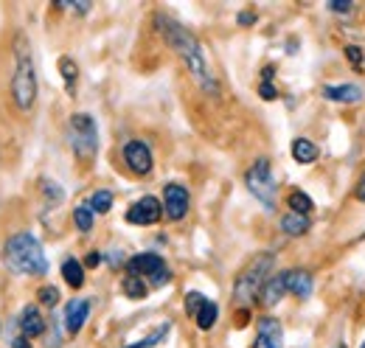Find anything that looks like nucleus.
<instances>
[{
	"label": "nucleus",
	"mask_w": 365,
	"mask_h": 348,
	"mask_svg": "<svg viewBox=\"0 0 365 348\" xmlns=\"http://www.w3.org/2000/svg\"><path fill=\"white\" fill-rule=\"evenodd\" d=\"M287 295V281H284V272L281 275H275L270 278L264 287H262V292H259V298H262V304L264 306H275L281 298Z\"/></svg>",
	"instance_id": "obj_16"
},
{
	"label": "nucleus",
	"mask_w": 365,
	"mask_h": 348,
	"mask_svg": "<svg viewBox=\"0 0 365 348\" xmlns=\"http://www.w3.org/2000/svg\"><path fill=\"white\" fill-rule=\"evenodd\" d=\"M284 281H287V292H292L295 298H301V301H307L309 295H312V275L307 272V270H287L284 272Z\"/></svg>",
	"instance_id": "obj_13"
},
{
	"label": "nucleus",
	"mask_w": 365,
	"mask_h": 348,
	"mask_svg": "<svg viewBox=\"0 0 365 348\" xmlns=\"http://www.w3.org/2000/svg\"><path fill=\"white\" fill-rule=\"evenodd\" d=\"M3 264L17 275H46L48 259L37 236L17 233L3 245Z\"/></svg>",
	"instance_id": "obj_2"
},
{
	"label": "nucleus",
	"mask_w": 365,
	"mask_h": 348,
	"mask_svg": "<svg viewBox=\"0 0 365 348\" xmlns=\"http://www.w3.org/2000/svg\"><path fill=\"white\" fill-rule=\"evenodd\" d=\"M88 205H91L93 214H107V211L113 208V191H107V188L93 191V197L88 200Z\"/></svg>",
	"instance_id": "obj_21"
},
{
	"label": "nucleus",
	"mask_w": 365,
	"mask_h": 348,
	"mask_svg": "<svg viewBox=\"0 0 365 348\" xmlns=\"http://www.w3.org/2000/svg\"><path fill=\"white\" fill-rule=\"evenodd\" d=\"M357 200L365 203V174H363V180H360V185H357Z\"/></svg>",
	"instance_id": "obj_33"
},
{
	"label": "nucleus",
	"mask_w": 365,
	"mask_h": 348,
	"mask_svg": "<svg viewBox=\"0 0 365 348\" xmlns=\"http://www.w3.org/2000/svg\"><path fill=\"white\" fill-rule=\"evenodd\" d=\"M289 208H292V214H301V217H307L312 208H315V203H312V197L309 194H304V191H292L289 194Z\"/></svg>",
	"instance_id": "obj_23"
},
{
	"label": "nucleus",
	"mask_w": 365,
	"mask_h": 348,
	"mask_svg": "<svg viewBox=\"0 0 365 348\" xmlns=\"http://www.w3.org/2000/svg\"><path fill=\"white\" fill-rule=\"evenodd\" d=\"M363 348H365V343H363Z\"/></svg>",
	"instance_id": "obj_36"
},
{
	"label": "nucleus",
	"mask_w": 365,
	"mask_h": 348,
	"mask_svg": "<svg viewBox=\"0 0 365 348\" xmlns=\"http://www.w3.org/2000/svg\"><path fill=\"white\" fill-rule=\"evenodd\" d=\"M270 79H273V68H267V71H264V79H262V85H259V96H262L264 101H273L275 96H278V90L273 87Z\"/></svg>",
	"instance_id": "obj_27"
},
{
	"label": "nucleus",
	"mask_w": 365,
	"mask_h": 348,
	"mask_svg": "<svg viewBox=\"0 0 365 348\" xmlns=\"http://www.w3.org/2000/svg\"><path fill=\"white\" fill-rule=\"evenodd\" d=\"M256 23V14L253 11H242L239 14V26H253Z\"/></svg>",
	"instance_id": "obj_31"
},
{
	"label": "nucleus",
	"mask_w": 365,
	"mask_h": 348,
	"mask_svg": "<svg viewBox=\"0 0 365 348\" xmlns=\"http://www.w3.org/2000/svg\"><path fill=\"white\" fill-rule=\"evenodd\" d=\"M205 301H208V298H205L202 292H188V295H185V312H188L191 317H197V312L202 309Z\"/></svg>",
	"instance_id": "obj_28"
},
{
	"label": "nucleus",
	"mask_w": 365,
	"mask_h": 348,
	"mask_svg": "<svg viewBox=\"0 0 365 348\" xmlns=\"http://www.w3.org/2000/svg\"><path fill=\"white\" fill-rule=\"evenodd\" d=\"M40 304L56 306L59 304V290H56V287H43V290H40Z\"/></svg>",
	"instance_id": "obj_30"
},
{
	"label": "nucleus",
	"mask_w": 365,
	"mask_h": 348,
	"mask_svg": "<svg viewBox=\"0 0 365 348\" xmlns=\"http://www.w3.org/2000/svg\"><path fill=\"white\" fill-rule=\"evenodd\" d=\"M273 261L275 259L270 253H262V256H256L247 264V270H242V275L236 278V287H233V298L239 304H250V301L259 298V292L267 284V275L273 270Z\"/></svg>",
	"instance_id": "obj_4"
},
{
	"label": "nucleus",
	"mask_w": 365,
	"mask_h": 348,
	"mask_svg": "<svg viewBox=\"0 0 365 348\" xmlns=\"http://www.w3.org/2000/svg\"><path fill=\"white\" fill-rule=\"evenodd\" d=\"M217 317H220V306L214 304V301H205L202 309L197 312V326L202 329V332H208V329H214V323H217Z\"/></svg>",
	"instance_id": "obj_20"
},
{
	"label": "nucleus",
	"mask_w": 365,
	"mask_h": 348,
	"mask_svg": "<svg viewBox=\"0 0 365 348\" xmlns=\"http://www.w3.org/2000/svg\"><path fill=\"white\" fill-rule=\"evenodd\" d=\"M329 9H331V11H349L351 3H329Z\"/></svg>",
	"instance_id": "obj_32"
},
{
	"label": "nucleus",
	"mask_w": 365,
	"mask_h": 348,
	"mask_svg": "<svg viewBox=\"0 0 365 348\" xmlns=\"http://www.w3.org/2000/svg\"><path fill=\"white\" fill-rule=\"evenodd\" d=\"M245 185H247V191L267 208V211H273L275 208V177H273V169H270V160L267 158H259L247 174H245Z\"/></svg>",
	"instance_id": "obj_5"
},
{
	"label": "nucleus",
	"mask_w": 365,
	"mask_h": 348,
	"mask_svg": "<svg viewBox=\"0 0 365 348\" xmlns=\"http://www.w3.org/2000/svg\"><path fill=\"white\" fill-rule=\"evenodd\" d=\"M163 214V203L158 197H140L133 203V208H127V222L130 225H155Z\"/></svg>",
	"instance_id": "obj_10"
},
{
	"label": "nucleus",
	"mask_w": 365,
	"mask_h": 348,
	"mask_svg": "<svg viewBox=\"0 0 365 348\" xmlns=\"http://www.w3.org/2000/svg\"><path fill=\"white\" fill-rule=\"evenodd\" d=\"M71 146L76 152V158L91 160L98 149V127L88 113H76L71 118Z\"/></svg>",
	"instance_id": "obj_6"
},
{
	"label": "nucleus",
	"mask_w": 365,
	"mask_h": 348,
	"mask_svg": "<svg viewBox=\"0 0 365 348\" xmlns=\"http://www.w3.org/2000/svg\"><path fill=\"white\" fill-rule=\"evenodd\" d=\"M62 278L68 281L71 290H82L85 287V267L76 259H68L62 264Z\"/></svg>",
	"instance_id": "obj_17"
},
{
	"label": "nucleus",
	"mask_w": 365,
	"mask_h": 348,
	"mask_svg": "<svg viewBox=\"0 0 365 348\" xmlns=\"http://www.w3.org/2000/svg\"><path fill=\"white\" fill-rule=\"evenodd\" d=\"M323 98L337 101V104H360L365 93L360 85H326L323 87Z\"/></svg>",
	"instance_id": "obj_14"
},
{
	"label": "nucleus",
	"mask_w": 365,
	"mask_h": 348,
	"mask_svg": "<svg viewBox=\"0 0 365 348\" xmlns=\"http://www.w3.org/2000/svg\"><path fill=\"white\" fill-rule=\"evenodd\" d=\"M188 203H191V197H188V191L182 185L169 183L163 188V214L172 219V222H180L188 214Z\"/></svg>",
	"instance_id": "obj_9"
},
{
	"label": "nucleus",
	"mask_w": 365,
	"mask_h": 348,
	"mask_svg": "<svg viewBox=\"0 0 365 348\" xmlns=\"http://www.w3.org/2000/svg\"><path fill=\"white\" fill-rule=\"evenodd\" d=\"M340 348H343V346H340Z\"/></svg>",
	"instance_id": "obj_37"
},
{
	"label": "nucleus",
	"mask_w": 365,
	"mask_h": 348,
	"mask_svg": "<svg viewBox=\"0 0 365 348\" xmlns=\"http://www.w3.org/2000/svg\"><path fill=\"white\" fill-rule=\"evenodd\" d=\"M127 275H138V278H152V287H163L169 278H172V272H169V267H166V261L160 259L158 253H138L133 259L127 261Z\"/></svg>",
	"instance_id": "obj_7"
},
{
	"label": "nucleus",
	"mask_w": 365,
	"mask_h": 348,
	"mask_svg": "<svg viewBox=\"0 0 365 348\" xmlns=\"http://www.w3.org/2000/svg\"><path fill=\"white\" fill-rule=\"evenodd\" d=\"M59 73L65 76V87H68V93L73 96V93H76V76H79L76 62H73L71 56H62V59H59Z\"/></svg>",
	"instance_id": "obj_24"
},
{
	"label": "nucleus",
	"mask_w": 365,
	"mask_h": 348,
	"mask_svg": "<svg viewBox=\"0 0 365 348\" xmlns=\"http://www.w3.org/2000/svg\"><path fill=\"white\" fill-rule=\"evenodd\" d=\"M346 56H349V62L357 68V71H363V65H365V56H363V51L357 48V45H346Z\"/></svg>",
	"instance_id": "obj_29"
},
{
	"label": "nucleus",
	"mask_w": 365,
	"mask_h": 348,
	"mask_svg": "<svg viewBox=\"0 0 365 348\" xmlns=\"http://www.w3.org/2000/svg\"><path fill=\"white\" fill-rule=\"evenodd\" d=\"M253 348H284V329L275 317H262L259 320V337Z\"/></svg>",
	"instance_id": "obj_12"
},
{
	"label": "nucleus",
	"mask_w": 365,
	"mask_h": 348,
	"mask_svg": "<svg viewBox=\"0 0 365 348\" xmlns=\"http://www.w3.org/2000/svg\"><path fill=\"white\" fill-rule=\"evenodd\" d=\"M14 348H31V346H29V340L20 334V337H14Z\"/></svg>",
	"instance_id": "obj_34"
},
{
	"label": "nucleus",
	"mask_w": 365,
	"mask_h": 348,
	"mask_svg": "<svg viewBox=\"0 0 365 348\" xmlns=\"http://www.w3.org/2000/svg\"><path fill=\"white\" fill-rule=\"evenodd\" d=\"M20 334H23L26 340L46 334V317L40 314L37 306H26V309H23V314H20Z\"/></svg>",
	"instance_id": "obj_15"
},
{
	"label": "nucleus",
	"mask_w": 365,
	"mask_h": 348,
	"mask_svg": "<svg viewBox=\"0 0 365 348\" xmlns=\"http://www.w3.org/2000/svg\"><path fill=\"white\" fill-rule=\"evenodd\" d=\"M124 163L130 166V172H135L138 177H146L155 166V158H152V149L143 143V140H130L124 146Z\"/></svg>",
	"instance_id": "obj_8"
},
{
	"label": "nucleus",
	"mask_w": 365,
	"mask_h": 348,
	"mask_svg": "<svg viewBox=\"0 0 365 348\" xmlns=\"http://www.w3.org/2000/svg\"><path fill=\"white\" fill-rule=\"evenodd\" d=\"M281 230H284L287 236H304V233L309 230V219L289 211V214L281 217Z\"/></svg>",
	"instance_id": "obj_19"
},
{
	"label": "nucleus",
	"mask_w": 365,
	"mask_h": 348,
	"mask_svg": "<svg viewBox=\"0 0 365 348\" xmlns=\"http://www.w3.org/2000/svg\"><path fill=\"white\" fill-rule=\"evenodd\" d=\"M158 29L166 37V43L175 48V53L182 59V65L188 68V73L197 79V85H202L205 93H217V79H214V73L208 68V59L202 53L200 40L188 29H182L180 23H175V20L163 17V14H158Z\"/></svg>",
	"instance_id": "obj_1"
},
{
	"label": "nucleus",
	"mask_w": 365,
	"mask_h": 348,
	"mask_svg": "<svg viewBox=\"0 0 365 348\" xmlns=\"http://www.w3.org/2000/svg\"><path fill=\"white\" fill-rule=\"evenodd\" d=\"M14 56H17V65H14V76H11V96H14V104L23 113H29L37 101V73H34V59L26 51L23 37H17Z\"/></svg>",
	"instance_id": "obj_3"
},
{
	"label": "nucleus",
	"mask_w": 365,
	"mask_h": 348,
	"mask_svg": "<svg viewBox=\"0 0 365 348\" xmlns=\"http://www.w3.org/2000/svg\"><path fill=\"white\" fill-rule=\"evenodd\" d=\"M172 332V323H160L146 340H140V343H135V346H127V348H155V346H160L163 343V337Z\"/></svg>",
	"instance_id": "obj_25"
},
{
	"label": "nucleus",
	"mask_w": 365,
	"mask_h": 348,
	"mask_svg": "<svg viewBox=\"0 0 365 348\" xmlns=\"http://www.w3.org/2000/svg\"><path fill=\"white\" fill-rule=\"evenodd\" d=\"M73 222H76V227L82 230V233H91L93 230V211L91 205L85 203V205H76V211H73Z\"/></svg>",
	"instance_id": "obj_26"
},
{
	"label": "nucleus",
	"mask_w": 365,
	"mask_h": 348,
	"mask_svg": "<svg viewBox=\"0 0 365 348\" xmlns=\"http://www.w3.org/2000/svg\"><path fill=\"white\" fill-rule=\"evenodd\" d=\"M98 261H101V256H98V253H91V256H88V267H96Z\"/></svg>",
	"instance_id": "obj_35"
},
{
	"label": "nucleus",
	"mask_w": 365,
	"mask_h": 348,
	"mask_svg": "<svg viewBox=\"0 0 365 348\" xmlns=\"http://www.w3.org/2000/svg\"><path fill=\"white\" fill-rule=\"evenodd\" d=\"M124 295L127 298H133V301H140V298H146L149 295V287L143 284V278H138V275H127L124 278Z\"/></svg>",
	"instance_id": "obj_22"
},
{
	"label": "nucleus",
	"mask_w": 365,
	"mask_h": 348,
	"mask_svg": "<svg viewBox=\"0 0 365 348\" xmlns=\"http://www.w3.org/2000/svg\"><path fill=\"white\" fill-rule=\"evenodd\" d=\"M292 158H295L298 163H315V160H318V146H315L309 138H298V140L292 143Z\"/></svg>",
	"instance_id": "obj_18"
},
{
	"label": "nucleus",
	"mask_w": 365,
	"mask_h": 348,
	"mask_svg": "<svg viewBox=\"0 0 365 348\" xmlns=\"http://www.w3.org/2000/svg\"><path fill=\"white\" fill-rule=\"evenodd\" d=\"M88 314H91V301L85 298H73L65 304V329L68 334H79L88 323Z\"/></svg>",
	"instance_id": "obj_11"
}]
</instances>
